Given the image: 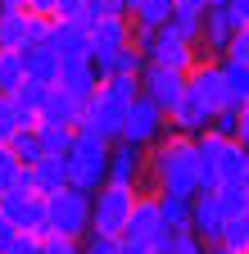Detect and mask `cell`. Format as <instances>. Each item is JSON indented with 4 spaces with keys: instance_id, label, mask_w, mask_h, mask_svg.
<instances>
[{
    "instance_id": "1",
    "label": "cell",
    "mask_w": 249,
    "mask_h": 254,
    "mask_svg": "<svg viewBox=\"0 0 249 254\" xmlns=\"http://www.w3.org/2000/svg\"><path fill=\"white\" fill-rule=\"evenodd\" d=\"M136 91H141L136 77H122V73L100 77L96 91H91V100L82 105L77 127H82V132H96L100 141H118V132H122V114H127V105L136 100Z\"/></svg>"
},
{
    "instance_id": "2",
    "label": "cell",
    "mask_w": 249,
    "mask_h": 254,
    "mask_svg": "<svg viewBox=\"0 0 249 254\" xmlns=\"http://www.w3.org/2000/svg\"><path fill=\"white\" fill-rule=\"evenodd\" d=\"M68 164V186L77 190H100L104 177H109V141H100L96 132H82V127H73V145L64 154Z\"/></svg>"
},
{
    "instance_id": "3",
    "label": "cell",
    "mask_w": 249,
    "mask_h": 254,
    "mask_svg": "<svg viewBox=\"0 0 249 254\" xmlns=\"http://www.w3.org/2000/svg\"><path fill=\"white\" fill-rule=\"evenodd\" d=\"M46 232H59V236H86L91 232V195L77 186H59L46 195Z\"/></svg>"
},
{
    "instance_id": "4",
    "label": "cell",
    "mask_w": 249,
    "mask_h": 254,
    "mask_svg": "<svg viewBox=\"0 0 249 254\" xmlns=\"http://www.w3.org/2000/svg\"><path fill=\"white\" fill-rule=\"evenodd\" d=\"M132 204H136V186L104 182L100 190H91V232L96 236H122Z\"/></svg>"
},
{
    "instance_id": "5",
    "label": "cell",
    "mask_w": 249,
    "mask_h": 254,
    "mask_svg": "<svg viewBox=\"0 0 249 254\" xmlns=\"http://www.w3.org/2000/svg\"><path fill=\"white\" fill-rule=\"evenodd\" d=\"M122 236L145 241L154 254H163V250H168L172 227H163V218H159V200H154V195L136 190V204H132V213H127V227H122Z\"/></svg>"
},
{
    "instance_id": "6",
    "label": "cell",
    "mask_w": 249,
    "mask_h": 254,
    "mask_svg": "<svg viewBox=\"0 0 249 254\" xmlns=\"http://www.w3.org/2000/svg\"><path fill=\"white\" fill-rule=\"evenodd\" d=\"M163 132H168V114L154 105L149 95L136 91V100L127 105V114H122V132H118V136H122V141H136V145H154Z\"/></svg>"
},
{
    "instance_id": "7",
    "label": "cell",
    "mask_w": 249,
    "mask_h": 254,
    "mask_svg": "<svg viewBox=\"0 0 249 254\" xmlns=\"http://www.w3.org/2000/svg\"><path fill=\"white\" fill-rule=\"evenodd\" d=\"M136 82H141V95H149L163 114H172V109L181 105V95H186V73L163 68V64H145Z\"/></svg>"
},
{
    "instance_id": "8",
    "label": "cell",
    "mask_w": 249,
    "mask_h": 254,
    "mask_svg": "<svg viewBox=\"0 0 249 254\" xmlns=\"http://www.w3.org/2000/svg\"><path fill=\"white\" fill-rule=\"evenodd\" d=\"M46 32H50V18H41L32 9H5L0 14V46L27 50V46L46 41Z\"/></svg>"
},
{
    "instance_id": "9",
    "label": "cell",
    "mask_w": 249,
    "mask_h": 254,
    "mask_svg": "<svg viewBox=\"0 0 249 254\" xmlns=\"http://www.w3.org/2000/svg\"><path fill=\"white\" fill-rule=\"evenodd\" d=\"M231 37H236V23H231L227 5H204L195 50H199V55H208V59H222V55H227V46H231Z\"/></svg>"
},
{
    "instance_id": "10",
    "label": "cell",
    "mask_w": 249,
    "mask_h": 254,
    "mask_svg": "<svg viewBox=\"0 0 249 254\" xmlns=\"http://www.w3.org/2000/svg\"><path fill=\"white\" fill-rule=\"evenodd\" d=\"M86 37H91V64H96V59H104V55H113L118 46L132 41V18L109 9V14H100V18L86 23Z\"/></svg>"
},
{
    "instance_id": "11",
    "label": "cell",
    "mask_w": 249,
    "mask_h": 254,
    "mask_svg": "<svg viewBox=\"0 0 249 254\" xmlns=\"http://www.w3.org/2000/svg\"><path fill=\"white\" fill-rule=\"evenodd\" d=\"M104 182H122V186H141L145 182V145L136 141H109V177Z\"/></svg>"
},
{
    "instance_id": "12",
    "label": "cell",
    "mask_w": 249,
    "mask_h": 254,
    "mask_svg": "<svg viewBox=\"0 0 249 254\" xmlns=\"http://www.w3.org/2000/svg\"><path fill=\"white\" fill-rule=\"evenodd\" d=\"M222 227H227V213H222V204H217V195L213 190H195L191 195V232L204 245H213L217 236H222Z\"/></svg>"
},
{
    "instance_id": "13",
    "label": "cell",
    "mask_w": 249,
    "mask_h": 254,
    "mask_svg": "<svg viewBox=\"0 0 249 254\" xmlns=\"http://www.w3.org/2000/svg\"><path fill=\"white\" fill-rule=\"evenodd\" d=\"M96 64H91L86 55H77V59H59V73H54V86L59 91H68V95H77V100L86 105L91 100V91H96Z\"/></svg>"
},
{
    "instance_id": "14",
    "label": "cell",
    "mask_w": 249,
    "mask_h": 254,
    "mask_svg": "<svg viewBox=\"0 0 249 254\" xmlns=\"http://www.w3.org/2000/svg\"><path fill=\"white\" fill-rule=\"evenodd\" d=\"M46 41L54 46V55H59V59H77V55H86V59H91V37H86V27H82V23L50 18Z\"/></svg>"
},
{
    "instance_id": "15",
    "label": "cell",
    "mask_w": 249,
    "mask_h": 254,
    "mask_svg": "<svg viewBox=\"0 0 249 254\" xmlns=\"http://www.w3.org/2000/svg\"><path fill=\"white\" fill-rule=\"evenodd\" d=\"M27 177H32L37 195H50V190L68 186V164H64V154H41L37 164H27Z\"/></svg>"
},
{
    "instance_id": "16",
    "label": "cell",
    "mask_w": 249,
    "mask_h": 254,
    "mask_svg": "<svg viewBox=\"0 0 249 254\" xmlns=\"http://www.w3.org/2000/svg\"><path fill=\"white\" fill-rule=\"evenodd\" d=\"M245 177H249V145H240L236 136L231 141L222 136V145H217V182H240L245 186Z\"/></svg>"
},
{
    "instance_id": "17",
    "label": "cell",
    "mask_w": 249,
    "mask_h": 254,
    "mask_svg": "<svg viewBox=\"0 0 249 254\" xmlns=\"http://www.w3.org/2000/svg\"><path fill=\"white\" fill-rule=\"evenodd\" d=\"M37 118H41V123L77 127V118H82V100H77V95H68V91H59V86H50V95H46V105H41Z\"/></svg>"
},
{
    "instance_id": "18",
    "label": "cell",
    "mask_w": 249,
    "mask_h": 254,
    "mask_svg": "<svg viewBox=\"0 0 249 254\" xmlns=\"http://www.w3.org/2000/svg\"><path fill=\"white\" fill-rule=\"evenodd\" d=\"M141 68H145V55L127 41V46H118L113 55H104V59H96V77H109V73H122V77H141Z\"/></svg>"
},
{
    "instance_id": "19",
    "label": "cell",
    "mask_w": 249,
    "mask_h": 254,
    "mask_svg": "<svg viewBox=\"0 0 249 254\" xmlns=\"http://www.w3.org/2000/svg\"><path fill=\"white\" fill-rule=\"evenodd\" d=\"M23 68H27V77H32V82H50V86H54V73H59L54 46H50V41L27 46V50H23Z\"/></svg>"
},
{
    "instance_id": "20",
    "label": "cell",
    "mask_w": 249,
    "mask_h": 254,
    "mask_svg": "<svg viewBox=\"0 0 249 254\" xmlns=\"http://www.w3.org/2000/svg\"><path fill=\"white\" fill-rule=\"evenodd\" d=\"M222 82H227V105H231V109L249 105V64L222 59Z\"/></svg>"
},
{
    "instance_id": "21",
    "label": "cell",
    "mask_w": 249,
    "mask_h": 254,
    "mask_svg": "<svg viewBox=\"0 0 249 254\" xmlns=\"http://www.w3.org/2000/svg\"><path fill=\"white\" fill-rule=\"evenodd\" d=\"M127 18H132V27H163L172 18V0H136Z\"/></svg>"
},
{
    "instance_id": "22",
    "label": "cell",
    "mask_w": 249,
    "mask_h": 254,
    "mask_svg": "<svg viewBox=\"0 0 249 254\" xmlns=\"http://www.w3.org/2000/svg\"><path fill=\"white\" fill-rule=\"evenodd\" d=\"M23 77H27V68H23V50L0 46V91L14 95V91L23 86Z\"/></svg>"
},
{
    "instance_id": "23",
    "label": "cell",
    "mask_w": 249,
    "mask_h": 254,
    "mask_svg": "<svg viewBox=\"0 0 249 254\" xmlns=\"http://www.w3.org/2000/svg\"><path fill=\"white\" fill-rule=\"evenodd\" d=\"M37 141H41V154H68L73 127H64V123H41L37 118Z\"/></svg>"
},
{
    "instance_id": "24",
    "label": "cell",
    "mask_w": 249,
    "mask_h": 254,
    "mask_svg": "<svg viewBox=\"0 0 249 254\" xmlns=\"http://www.w3.org/2000/svg\"><path fill=\"white\" fill-rule=\"evenodd\" d=\"M46 95H50V82H32V77H23V86L14 91V105L37 123V114H41V105H46Z\"/></svg>"
},
{
    "instance_id": "25",
    "label": "cell",
    "mask_w": 249,
    "mask_h": 254,
    "mask_svg": "<svg viewBox=\"0 0 249 254\" xmlns=\"http://www.w3.org/2000/svg\"><path fill=\"white\" fill-rule=\"evenodd\" d=\"M159 200V218H163V227L181 232V227H191V200L186 195H154Z\"/></svg>"
},
{
    "instance_id": "26",
    "label": "cell",
    "mask_w": 249,
    "mask_h": 254,
    "mask_svg": "<svg viewBox=\"0 0 249 254\" xmlns=\"http://www.w3.org/2000/svg\"><path fill=\"white\" fill-rule=\"evenodd\" d=\"M213 195H217V204H222L227 218H240V213L249 209V190H245L240 182H217V186H213Z\"/></svg>"
},
{
    "instance_id": "27",
    "label": "cell",
    "mask_w": 249,
    "mask_h": 254,
    "mask_svg": "<svg viewBox=\"0 0 249 254\" xmlns=\"http://www.w3.org/2000/svg\"><path fill=\"white\" fill-rule=\"evenodd\" d=\"M18 127H32V118H27V114L14 105V95H5V91H0V141H9Z\"/></svg>"
},
{
    "instance_id": "28",
    "label": "cell",
    "mask_w": 249,
    "mask_h": 254,
    "mask_svg": "<svg viewBox=\"0 0 249 254\" xmlns=\"http://www.w3.org/2000/svg\"><path fill=\"white\" fill-rule=\"evenodd\" d=\"M217 241H222L231 254H249V222H245V213L240 218H227V227H222Z\"/></svg>"
},
{
    "instance_id": "29",
    "label": "cell",
    "mask_w": 249,
    "mask_h": 254,
    "mask_svg": "<svg viewBox=\"0 0 249 254\" xmlns=\"http://www.w3.org/2000/svg\"><path fill=\"white\" fill-rule=\"evenodd\" d=\"M199 14L204 9H172V18H168V27L177 32V37H186V41H199Z\"/></svg>"
},
{
    "instance_id": "30",
    "label": "cell",
    "mask_w": 249,
    "mask_h": 254,
    "mask_svg": "<svg viewBox=\"0 0 249 254\" xmlns=\"http://www.w3.org/2000/svg\"><path fill=\"white\" fill-rule=\"evenodd\" d=\"M163 254H204V241H199L191 227H181V232H172V241H168Z\"/></svg>"
},
{
    "instance_id": "31",
    "label": "cell",
    "mask_w": 249,
    "mask_h": 254,
    "mask_svg": "<svg viewBox=\"0 0 249 254\" xmlns=\"http://www.w3.org/2000/svg\"><path fill=\"white\" fill-rule=\"evenodd\" d=\"M41 254H82V241H77V236L46 232V236H41Z\"/></svg>"
},
{
    "instance_id": "32",
    "label": "cell",
    "mask_w": 249,
    "mask_h": 254,
    "mask_svg": "<svg viewBox=\"0 0 249 254\" xmlns=\"http://www.w3.org/2000/svg\"><path fill=\"white\" fill-rule=\"evenodd\" d=\"M18 168H23V164H18V154H14V150H9L5 141H0V195H5V190L14 186V177H18Z\"/></svg>"
},
{
    "instance_id": "33",
    "label": "cell",
    "mask_w": 249,
    "mask_h": 254,
    "mask_svg": "<svg viewBox=\"0 0 249 254\" xmlns=\"http://www.w3.org/2000/svg\"><path fill=\"white\" fill-rule=\"evenodd\" d=\"M208 132H213V136H227V141H231V136H236V109H217V114L208 118Z\"/></svg>"
},
{
    "instance_id": "34",
    "label": "cell",
    "mask_w": 249,
    "mask_h": 254,
    "mask_svg": "<svg viewBox=\"0 0 249 254\" xmlns=\"http://www.w3.org/2000/svg\"><path fill=\"white\" fill-rule=\"evenodd\" d=\"M91 241L82 245V254H122L118 250V236H96V232H86Z\"/></svg>"
},
{
    "instance_id": "35",
    "label": "cell",
    "mask_w": 249,
    "mask_h": 254,
    "mask_svg": "<svg viewBox=\"0 0 249 254\" xmlns=\"http://www.w3.org/2000/svg\"><path fill=\"white\" fill-rule=\"evenodd\" d=\"M82 9H86V0H54V18L82 23Z\"/></svg>"
},
{
    "instance_id": "36",
    "label": "cell",
    "mask_w": 249,
    "mask_h": 254,
    "mask_svg": "<svg viewBox=\"0 0 249 254\" xmlns=\"http://www.w3.org/2000/svg\"><path fill=\"white\" fill-rule=\"evenodd\" d=\"M227 14L236 27H249V0H227Z\"/></svg>"
},
{
    "instance_id": "37",
    "label": "cell",
    "mask_w": 249,
    "mask_h": 254,
    "mask_svg": "<svg viewBox=\"0 0 249 254\" xmlns=\"http://www.w3.org/2000/svg\"><path fill=\"white\" fill-rule=\"evenodd\" d=\"M118 250H122V254H154L145 241H132V236H118Z\"/></svg>"
},
{
    "instance_id": "38",
    "label": "cell",
    "mask_w": 249,
    "mask_h": 254,
    "mask_svg": "<svg viewBox=\"0 0 249 254\" xmlns=\"http://www.w3.org/2000/svg\"><path fill=\"white\" fill-rule=\"evenodd\" d=\"M14 236H18V227H14V222H9L5 213H0V254L9 250V241H14Z\"/></svg>"
},
{
    "instance_id": "39",
    "label": "cell",
    "mask_w": 249,
    "mask_h": 254,
    "mask_svg": "<svg viewBox=\"0 0 249 254\" xmlns=\"http://www.w3.org/2000/svg\"><path fill=\"white\" fill-rule=\"evenodd\" d=\"M27 9L41 14V18H54V0H27Z\"/></svg>"
},
{
    "instance_id": "40",
    "label": "cell",
    "mask_w": 249,
    "mask_h": 254,
    "mask_svg": "<svg viewBox=\"0 0 249 254\" xmlns=\"http://www.w3.org/2000/svg\"><path fill=\"white\" fill-rule=\"evenodd\" d=\"M5 9H27V0H0V14Z\"/></svg>"
},
{
    "instance_id": "41",
    "label": "cell",
    "mask_w": 249,
    "mask_h": 254,
    "mask_svg": "<svg viewBox=\"0 0 249 254\" xmlns=\"http://www.w3.org/2000/svg\"><path fill=\"white\" fill-rule=\"evenodd\" d=\"M104 5H109L113 14H127V0H104Z\"/></svg>"
},
{
    "instance_id": "42",
    "label": "cell",
    "mask_w": 249,
    "mask_h": 254,
    "mask_svg": "<svg viewBox=\"0 0 249 254\" xmlns=\"http://www.w3.org/2000/svg\"><path fill=\"white\" fill-rule=\"evenodd\" d=\"M204 5H227V0H204Z\"/></svg>"
},
{
    "instance_id": "43",
    "label": "cell",
    "mask_w": 249,
    "mask_h": 254,
    "mask_svg": "<svg viewBox=\"0 0 249 254\" xmlns=\"http://www.w3.org/2000/svg\"><path fill=\"white\" fill-rule=\"evenodd\" d=\"M132 5H136V0H127V9H132Z\"/></svg>"
},
{
    "instance_id": "44",
    "label": "cell",
    "mask_w": 249,
    "mask_h": 254,
    "mask_svg": "<svg viewBox=\"0 0 249 254\" xmlns=\"http://www.w3.org/2000/svg\"><path fill=\"white\" fill-rule=\"evenodd\" d=\"M245 190H249V177H245Z\"/></svg>"
},
{
    "instance_id": "45",
    "label": "cell",
    "mask_w": 249,
    "mask_h": 254,
    "mask_svg": "<svg viewBox=\"0 0 249 254\" xmlns=\"http://www.w3.org/2000/svg\"><path fill=\"white\" fill-rule=\"evenodd\" d=\"M245 222H249V209H245Z\"/></svg>"
}]
</instances>
